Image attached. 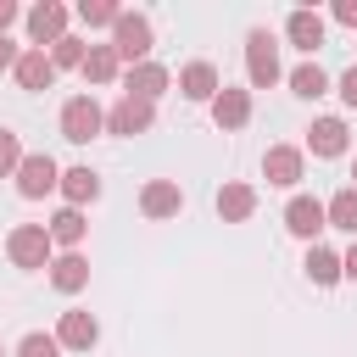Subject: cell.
Masks as SVG:
<instances>
[{
  "label": "cell",
  "mask_w": 357,
  "mask_h": 357,
  "mask_svg": "<svg viewBox=\"0 0 357 357\" xmlns=\"http://www.w3.org/2000/svg\"><path fill=\"white\" fill-rule=\"evenodd\" d=\"M56 240H50V229L45 223H17L11 234H6V257L17 262V268H50L56 257Z\"/></svg>",
  "instance_id": "6da1fadb"
},
{
  "label": "cell",
  "mask_w": 357,
  "mask_h": 357,
  "mask_svg": "<svg viewBox=\"0 0 357 357\" xmlns=\"http://www.w3.org/2000/svg\"><path fill=\"white\" fill-rule=\"evenodd\" d=\"M112 50H117L128 67L151 61V17H139V11H123V17L112 22Z\"/></svg>",
  "instance_id": "7a4b0ae2"
},
{
  "label": "cell",
  "mask_w": 357,
  "mask_h": 357,
  "mask_svg": "<svg viewBox=\"0 0 357 357\" xmlns=\"http://www.w3.org/2000/svg\"><path fill=\"white\" fill-rule=\"evenodd\" d=\"M245 78H251V89L279 84V45H273L268 28H251L245 33Z\"/></svg>",
  "instance_id": "3957f363"
},
{
  "label": "cell",
  "mask_w": 357,
  "mask_h": 357,
  "mask_svg": "<svg viewBox=\"0 0 357 357\" xmlns=\"http://www.w3.org/2000/svg\"><path fill=\"white\" fill-rule=\"evenodd\" d=\"M100 128H106V112L95 106V95H73V100L61 106V134H67L73 145H89Z\"/></svg>",
  "instance_id": "277c9868"
},
{
  "label": "cell",
  "mask_w": 357,
  "mask_h": 357,
  "mask_svg": "<svg viewBox=\"0 0 357 357\" xmlns=\"http://www.w3.org/2000/svg\"><path fill=\"white\" fill-rule=\"evenodd\" d=\"M56 184H61V167H56L45 151L22 156V167H17V195H22V201H45Z\"/></svg>",
  "instance_id": "5b68a950"
},
{
  "label": "cell",
  "mask_w": 357,
  "mask_h": 357,
  "mask_svg": "<svg viewBox=\"0 0 357 357\" xmlns=\"http://www.w3.org/2000/svg\"><path fill=\"white\" fill-rule=\"evenodd\" d=\"M284 229H290L296 240H318V234L329 229L324 201H318V195H290V201H284Z\"/></svg>",
  "instance_id": "8992f818"
},
{
  "label": "cell",
  "mask_w": 357,
  "mask_h": 357,
  "mask_svg": "<svg viewBox=\"0 0 357 357\" xmlns=\"http://www.w3.org/2000/svg\"><path fill=\"white\" fill-rule=\"evenodd\" d=\"M151 123H156V100H139V95H123L106 112V134H145Z\"/></svg>",
  "instance_id": "52a82bcc"
},
{
  "label": "cell",
  "mask_w": 357,
  "mask_h": 357,
  "mask_svg": "<svg viewBox=\"0 0 357 357\" xmlns=\"http://www.w3.org/2000/svg\"><path fill=\"white\" fill-rule=\"evenodd\" d=\"M28 39H33V50H45V45L67 39V6H56V0H39V6L28 11Z\"/></svg>",
  "instance_id": "ba28073f"
},
{
  "label": "cell",
  "mask_w": 357,
  "mask_h": 357,
  "mask_svg": "<svg viewBox=\"0 0 357 357\" xmlns=\"http://www.w3.org/2000/svg\"><path fill=\"white\" fill-rule=\"evenodd\" d=\"M301 167H307V156L296 145H268V156H262V178L279 184V190H296L301 184Z\"/></svg>",
  "instance_id": "9c48e42d"
},
{
  "label": "cell",
  "mask_w": 357,
  "mask_h": 357,
  "mask_svg": "<svg viewBox=\"0 0 357 357\" xmlns=\"http://www.w3.org/2000/svg\"><path fill=\"white\" fill-rule=\"evenodd\" d=\"M139 212L156 218V223H162V218H178V212H184V190H178L173 178H151V184L139 190Z\"/></svg>",
  "instance_id": "30bf717a"
},
{
  "label": "cell",
  "mask_w": 357,
  "mask_h": 357,
  "mask_svg": "<svg viewBox=\"0 0 357 357\" xmlns=\"http://www.w3.org/2000/svg\"><path fill=\"white\" fill-rule=\"evenodd\" d=\"M284 39H290L296 50H307V56H312V50L324 45V17H318L312 6H296V11L284 17Z\"/></svg>",
  "instance_id": "8fae6325"
},
{
  "label": "cell",
  "mask_w": 357,
  "mask_h": 357,
  "mask_svg": "<svg viewBox=\"0 0 357 357\" xmlns=\"http://www.w3.org/2000/svg\"><path fill=\"white\" fill-rule=\"evenodd\" d=\"M56 340L67 346V351H89L95 340H100V324H95V312H61V324H56Z\"/></svg>",
  "instance_id": "7c38bea8"
},
{
  "label": "cell",
  "mask_w": 357,
  "mask_h": 357,
  "mask_svg": "<svg viewBox=\"0 0 357 357\" xmlns=\"http://www.w3.org/2000/svg\"><path fill=\"white\" fill-rule=\"evenodd\" d=\"M167 84H173V78H167V67H162V61H139V67H128V73H123V95H139V100H156Z\"/></svg>",
  "instance_id": "4fadbf2b"
},
{
  "label": "cell",
  "mask_w": 357,
  "mask_h": 357,
  "mask_svg": "<svg viewBox=\"0 0 357 357\" xmlns=\"http://www.w3.org/2000/svg\"><path fill=\"white\" fill-rule=\"evenodd\" d=\"M218 89H223V84H218V67H212V61H190V67L178 73V95H184V100H206V106H212Z\"/></svg>",
  "instance_id": "5bb4252c"
},
{
  "label": "cell",
  "mask_w": 357,
  "mask_h": 357,
  "mask_svg": "<svg viewBox=\"0 0 357 357\" xmlns=\"http://www.w3.org/2000/svg\"><path fill=\"white\" fill-rule=\"evenodd\" d=\"M212 123L218 128H245L251 123V89H218V100H212Z\"/></svg>",
  "instance_id": "9a60e30c"
},
{
  "label": "cell",
  "mask_w": 357,
  "mask_h": 357,
  "mask_svg": "<svg viewBox=\"0 0 357 357\" xmlns=\"http://www.w3.org/2000/svg\"><path fill=\"white\" fill-rule=\"evenodd\" d=\"M11 73H17L22 89H50V84H56V61H50V50H33V45L22 50V61H17Z\"/></svg>",
  "instance_id": "2e32d148"
},
{
  "label": "cell",
  "mask_w": 357,
  "mask_h": 357,
  "mask_svg": "<svg viewBox=\"0 0 357 357\" xmlns=\"http://www.w3.org/2000/svg\"><path fill=\"white\" fill-rule=\"evenodd\" d=\"M307 151L312 156H346V123L340 117H318L307 128Z\"/></svg>",
  "instance_id": "e0dca14e"
},
{
  "label": "cell",
  "mask_w": 357,
  "mask_h": 357,
  "mask_svg": "<svg viewBox=\"0 0 357 357\" xmlns=\"http://www.w3.org/2000/svg\"><path fill=\"white\" fill-rule=\"evenodd\" d=\"M56 190L67 195V206H78V212H84V206H89V201L100 195V173H95V167H67Z\"/></svg>",
  "instance_id": "ac0fdd59"
},
{
  "label": "cell",
  "mask_w": 357,
  "mask_h": 357,
  "mask_svg": "<svg viewBox=\"0 0 357 357\" xmlns=\"http://www.w3.org/2000/svg\"><path fill=\"white\" fill-rule=\"evenodd\" d=\"M50 284H56L61 296H78V290L89 284V262H84L78 251H61V257L50 262Z\"/></svg>",
  "instance_id": "d6986e66"
},
{
  "label": "cell",
  "mask_w": 357,
  "mask_h": 357,
  "mask_svg": "<svg viewBox=\"0 0 357 357\" xmlns=\"http://www.w3.org/2000/svg\"><path fill=\"white\" fill-rule=\"evenodd\" d=\"M251 212H257V190L251 184H223L218 190V218L223 223H245Z\"/></svg>",
  "instance_id": "ffe728a7"
},
{
  "label": "cell",
  "mask_w": 357,
  "mask_h": 357,
  "mask_svg": "<svg viewBox=\"0 0 357 357\" xmlns=\"http://www.w3.org/2000/svg\"><path fill=\"white\" fill-rule=\"evenodd\" d=\"M89 84H112V78H123V56L112 50V45H89V56H84V67H78Z\"/></svg>",
  "instance_id": "44dd1931"
},
{
  "label": "cell",
  "mask_w": 357,
  "mask_h": 357,
  "mask_svg": "<svg viewBox=\"0 0 357 357\" xmlns=\"http://www.w3.org/2000/svg\"><path fill=\"white\" fill-rule=\"evenodd\" d=\"M307 279L312 284H340L346 279V268H340V251H329V245H307Z\"/></svg>",
  "instance_id": "7402d4cb"
},
{
  "label": "cell",
  "mask_w": 357,
  "mask_h": 357,
  "mask_svg": "<svg viewBox=\"0 0 357 357\" xmlns=\"http://www.w3.org/2000/svg\"><path fill=\"white\" fill-rule=\"evenodd\" d=\"M324 212H329V229H340V234H351V240H357V184L335 190V195L324 201Z\"/></svg>",
  "instance_id": "603a6c76"
},
{
  "label": "cell",
  "mask_w": 357,
  "mask_h": 357,
  "mask_svg": "<svg viewBox=\"0 0 357 357\" xmlns=\"http://www.w3.org/2000/svg\"><path fill=\"white\" fill-rule=\"evenodd\" d=\"M45 229H50V240H56V245H67V251H78V240L89 234V223H84V212H78V206H61Z\"/></svg>",
  "instance_id": "cb8c5ba5"
},
{
  "label": "cell",
  "mask_w": 357,
  "mask_h": 357,
  "mask_svg": "<svg viewBox=\"0 0 357 357\" xmlns=\"http://www.w3.org/2000/svg\"><path fill=\"white\" fill-rule=\"evenodd\" d=\"M290 89H296V95H301V100H318V95H324V89H329V73H324V67H318V61H301V67H296V73H290Z\"/></svg>",
  "instance_id": "d4e9b609"
},
{
  "label": "cell",
  "mask_w": 357,
  "mask_h": 357,
  "mask_svg": "<svg viewBox=\"0 0 357 357\" xmlns=\"http://www.w3.org/2000/svg\"><path fill=\"white\" fill-rule=\"evenodd\" d=\"M117 17H123V6H112V0H84L78 6V22L84 28H112Z\"/></svg>",
  "instance_id": "484cf974"
},
{
  "label": "cell",
  "mask_w": 357,
  "mask_h": 357,
  "mask_svg": "<svg viewBox=\"0 0 357 357\" xmlns=\"http://www.w3.org/2000/svg\"><path fill=\"white\" fill-rule=\"evenodd\" d=\"M84 56H89V45H84V39H73V33L50 45V61H56V73H61V67H84Z\"/></svg>",
  "instance_id": "4316f807"
},
{
  "label": "cell",
  "mask_w": 357,
  "mask_h": 357,
  "mask_svg": "<svg viewBox=\"0 0 357 357\" xmlns=\"http://www.w3.org/2000/svg\"><path fill=\"white\" fill-rule=\"evenodd\" d=\"M17 167H22V139L0 128V178H17Z\"/></svg>",
  "instance_id": "83f0119b"
},
{
  "label": "cell",
  "mask_w": 357,
  "mask_h": 357,
  "mask_svg": "<svg viewBox=\"0 0 357 357\" xmlns=\"http://www.w3.org/2000/svg\"><path fill=\"white\" fill-rule=\"evenodd\" d=\"M56 351H61V340L56 335H39V329L17 340V357H56Z\"/></svg>",
  "instance_id": "f1b7e54d"
},
{
  "label": "cell",
  "mask_w": 357,
  "mask_h": 357,
  "mask_svg": "<svg viewBox=\"0 0 357 357\" xmlns=\"http://www.w3.org/2000/svg\"><path fill=\"white\" fill-rule=\"evenodd\" d=\"M340 100L357 112V67H346V73H340Z\"/></svg>",
  "instance_id": "f546056e"
},
{
  "label": "cell",
  "mask_w": 357,
  "mask_h": 357,
  "mask_svg": "<svg viewBox=\"0 0 357 357\" xmlns=\"http://www.w3.org/2000/svg\"><path fill=\"white\" fill-rule=\"evenodd\" d=\"M335 22H346V28H357V0H335Z\"/></svg>",
  "instance_id": "4dcf8cb0"
},
{
  "label": "cell",
  "mask_w": 357,
  "mask_h": 357,
  "mask_svg": "<svg viewBox=\"0 0 357 357\" xmlns=\"http://www.w3.org/2000/svg\"><path fill=\"white\" fill-rule=\"evenodd\" d=\"M17 61H22V50H17L11 39H0V73H6V67H17Z\"/></svg>",
  "instance_id": "1f68e13d"
},
{
  "label": "cell",
  "mask_w": 357,
  "mask_h": 357,
  "mask_svg": "<svg viewBox=\"0 0 357 357\" xmlns=\"http://www.w3.org/2000/svg\"><path fill=\"white\" fill-rule=\"evenodd\" d=\"M11 22H17V6H11V0H0V39H6V28H11Z\"/></svg>",
  "instance_id": "d6a6232c"
},
{
  "label": "cell",
  "mask_w": 357,
  "mask_h": 357,
  "mask_svg": "<svg viewBox=\"0 0 357 357\" xmlns=\"http://www.w3.org/2000/svg\"><path fill=\"white\" fill-rule=\"evenodd\" d=\"M340 268H346V279H351V284H357V240H351V251H346V257H340Z\"/></svg>",
  "instance_id": "836d02e7"
},
{
  "label": "cell",
  "mask_w": 357,
  "mask_h": 357,
  "mask_svg": "<svg viewBox=\"0 0 357 357\" xmlns=\"http://www.w3.org/2000/svg\"><path fill=\"white\" fill-rule=\"evenodd\" d=\"M351 178H357V162H351Z\"/></svg>",
  "instance_id": "e575fe53"
},
{
  "label": "cell",
  "mask_w": 357,
  "mask_h": 357,
  "mask_svg": "<svg viewBox=\"0 0 357 357\" xmlns=\"http://www.w3.org/2000/svg\"><path fill=\"white\" fill-rule=\"evenodd\" d=\"M0 357H6V346H0Z\"/></svg>",
  "instance_id": "d590c367"
}]
</instances>
